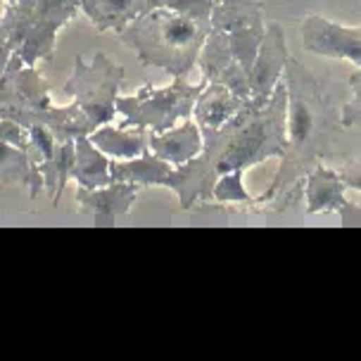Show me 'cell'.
I'll list each match as a JSON object with an SVG mask.
<instances>
[{
  "label": "cell",
  "mask_w": 361,
  "mask_h": 361,
  "mask_svg": "<svg viewBox=\"0 0 361 361\" xmlns=\"http://www.w3.org/2000/svg\"><path fill=\"white\" fill-rule=\"evenodd\" d=\"M288 88V145L269 190L257 197V212L298 207L305 197V178L319 162L338 159L345 124L340 109L326 98L319 79L300 60L290 57L283 69Z\"/></svg>",
  "instance_id": "1"
},
{
  "label": "cell",
  "mask_w": 361,
  "mask_h": 361,
  "mask_svg": "<svg viewBox=\"0 0 361 361\" xmlns=\"http://www.w3.org/2000/svg\"><path fill=\"white\" fill-rule=\"evenodd\" d=\"M288 88L286 81L276 86L271 100L262 109L247 107L233 121L214 133H204V145L190 162L173 166L169 185L178 195L180 209H190L212 200L219 176L283 157L288 145Z\"/></svg>",
  "instance_id": "2"
},
{
  "label": "cell",
  "mask_w": 361,
  "mask_h": 361,
  "mask_svg": "<svg viewBox=\"0 0 361 361\" xmlns=\"http://www.w3.org/2000/svg\"><path fill=\"white\" fill-rule=\"evenodd\" d=\"M212 10L214 0H164V5L128 22L117 36L143 67L185 79L212 31Z\"/></svg>",
  "instance_id": "3"
},
{
  "label": "cell",
  "mask_w": 361,
  "mask_h": 361,
  "mask_svg": "<svg viewBox=\"0 0 361 361\" xmlns=\"http://www.w3.org/2000/svg\"><path fill=\"white\" fill-rule=\"evenodd\" d=\"M0 117L15 119L24 128L41 124L53 131L57 143L95 131L76 102L55 107L50 102L48 81L36 67H27L19 55H12L8 69L0 74Z\"/></svg>",
  "instance_id": "4"
},
{
  "label": "cell",
  "mask_w": 361,
  "mask_h": 361,
  "mask_svg": "<svg viewBox=\"0 0 361 361\" xmlns=\"http://www.w3.org/2000/svg\"><path fill=\"white\" fill-rule=\"evenodd\" d=\"M81 12V0H17L5 5L0 29L27 67L53 60L57 31Z\"/></svg>",
  "instance_id": "5"
},
{
  "label": "cell",
  "mask_w": 361,
  "mask_h": 361,
  "mask_svg": "<svg viewBox=\"0 0 361 361\" xmlns=\"http://www.w3.org/2000/svg\"><path fill=\"white\" fill-rule=\"evenodd\" d=\"M204 86V76L200 83H188L183 76H176L164 88L143 86L131 95H119L117 114H121V126H143L152 133L169 131L176 121L190 117Z\"/></svg>",
  "instance_id": "6"
},
{
  "label": "cell",
  "mask_w": 361,
  "mask_h": 361,
  "mask_svg": "<svg viewBox=\"0 0 361 361\" xmlns=\"http://www.w3.org/2000/svg\"><path fill=\"white\" fill-rule=\"evenodd\" d=\"M124 74V67L114 64L105 53H95L93 62L76 57L74 72L64 83V93L72 95V102L83 109L90 124L100 128L117 114V98Z\"/></svg>",
  "instance_id": "7"
},
{
  "label": "cell",
  "mask_w": 361,
  "mask_h": 361,
  "mask_svg": "<svg viewBox=\"0 0 361 361\" xmlns=\"http://www.w3.org/2000/svg\"><path fill=\"white\" fill-rule=\"evenodd\" d=\"M212 29L226 34L235 60L250 72L267 36L264 5L259 0H216L212 10Z\"/></svg>",
  "instance_id": "8"
},
{
  "label": "cell",
  "mask_w": 361,
  "mask_h": 361,
  "mask_svg": "<svg viewBox=\"0 0 361 361\" xmlns=\"http://www.w3.org/2000/svg\"><path fill=\"white\" fill-rule=\"evenodd\" d=\"M302 45L307 53L350 60L361 69V27H343L333 19L312 15L302 24Z\"/></svg>",
  "instance_id": "9"
},
{
  "label": "cell",
  "mask_w": 361,
  "mask_h": 361,
  "mask_svg": "<svg viewBox=\"0 0 361 361\" xmlns=\"http://www.w3.org/2000/svg\"><path fill=\"white\" fill-rule=\"evenodd\" d=\"M290 60L288 45H286V36H283V29L279 24H271L267 29V36L259 45V53H257V60L250 69V107L262 109L274 95L276 86L283 79V69Z\"/></svg>",
  "instance_id": "10"
},
{
  "label": "cell",
  "mask_w": 361,
  "mask_h": 361,
  "mask_svg": "<svg viewBox=\"0 0 361 361\" xmlns=\"http://www.w3.org/2000/svg\"><path fill=\"white\" fill-rule=\"evenodd\" d=\"M347 185L340 178L338 169L319 162L305 178L307 214H340L345 221H361V207H354L345 200Z\"/></svg>",
  "instance_id": "11"
},
{
  "label": "cell",
  "mask_w": 361,
  "mask_h": 361,
  "mask_svg": "<svg viewBox=\"0 0 361 361\" xmlns=\"http://www.w3.org/2000/svg\"><path fill=\"white\" fill-rule=\"evenodd\" d=\"M250 107L247 100L235 95L231 88L221 86V83H209L204 86L202 93L197 95V102L192 107V117H195L200 131L214 133L224 128L228 121H233L238 114Z\"/></svg>",
  "instance_id": "12"
},
{
  "label": "cell",
  "mask_w": 361,
  "mask_h": 361,
  "mask_svg": "<svg viewBox=\"0 0 361 361\" xmlns=\"http://www.w3.org/2000/svg\"><path fill=\"white\" fill-rule=\"evenodd\" d=\"M140 185L128 183V180H112L102 188H83L76 190V207L81 214H93L100 219L124 216L131 212L135 197H138Z\"/></svg>",
  "instance_id": "13"
},
{
  "label": "cell",
  "mask_w": 361,
  "mask_h": 361,
  "mask_svg": "<svg viewBox=\"0 0 361 361\" xmlns=\"http://www.w3.org/2000/svg\"><path fill=\"white\" fill-rule=\"evenodd\" d=\"M202 145L204 135L200 131L197 121L190 119H183L180 126H171L169 131L162 133L150 131V152L173 166H180L190 162L192 157H197L202 152Z\"/></svg>",
  "instance_id": "14"
},
{
  "label": "cell",
  "mask_w": 361,
  "mask_h": 361,
  "mask_svg": "<svg viewBox=\"0 0 361 361\" xmlns=\"http://www.w3.org/2000/svg\"><path fill=\"white\" fill-rule=\"evenodd\" d=\"M159 8L157 0H81V12L98 31L124 29L135 17Z\"/></svg>",
  "instance_id": "15"
},
{
  "label": "cell",
  "mask_w": 361,
  "mask_h": 361,
  "mask_svg": "<svg viewBox=\"0 0 361 361\" xmlns=\"http://www.w3.org/2000/svg\"><path fill=\"white\" fill-rule=\"evenodd\" d=\"M109 159H135L150 152V131L143 126H100L88 135Z\"/></svg>",
  "instance_id": "16"
},
{
  "label": "cell",
  "mask_w": 361,
  "mask_h": 361,
  "mask_svg": "<svg viewBox=\"0 0 361 361\" xmlns=\"http://www.w3.org/2000/svg\"><path fill=\"white\" fill-rule=\"evenodd\" d=\"M0 183L22 185L29 190V197L36 200L38 192L45 188V178L38 166L31 162L29 152L17 145L0 140Z\"/></svg>",
  "instance_id": "17"
},
{
  "label": "cell",
  "mask_w": 361,
  "mask_h": 361,
  "mask_svg": "<svg viewBox=\"0 0 361 361\" xmlns=\"http://www.w3.org/2000/svg\"><path fill=\"white\" fill-rule=\"evenodd\" d=\"M109 162H112V159H109L88 135L76 138V157H74L72 176L76 178L79 185H83V188H102V185L112 183Z\"/></svg>",
  "instance_id": "18"
},
{
  "label": "cell",
  "mask_w": 361,
  "mask_h": 361,
  "mask_svg": "<svg viewBox=\"0 0 361 361\" xmlns=\"http://www.w3.org/2000/svg\"><path fill=\"white\" fill-rule=\"evenodd\" d=\"M74 157H76V140H62V143H57L55 147L53 162L43 169L45 190L50 192L53 207H57V202L62 200V190L74 171Z\"/></svg>",
  "instance_id": "19"
},
{
  "label": "cell",
  "mask_w": 361,
  "mask_h": 361,
  "mask_svg": "<svg viewBox=\"0 0 361 361\" xmlns=\"http://www.w3.org/2000/svg\"><path fill=\"white\" fill-rule=\"evenodd\" d=\"M212 200L219 204H247L252 209L257 207V200L245 188V169H233L224 173V176H219Z\"/></svg>",
  "instance_id": "20"
},
{
  "label": "cell",
  "mask_w": 361,
  "mask_h": 361,
  "mask_svg": "<svg viewBox=\"0 0 361 361\" xmlns=\"http://www.w3.org/2000/svg\"><path fill=\"white\" fill-rule=\"evenodd\" d=\"M0 140H5V143L10 145H17L22 147V150L29 152L31 162H34L38 166V162H41V150L34 145V140H31V133L29 128H24L22 124H17L15 119H5L0 117Z\"/></svg>",
  "instance_id": "21"
},
{
  "label": "cell",
  "mask_w": 361,
  "mask_h": 361,
  "mask_svg": "<svg viewBox=\"0 0 361 361\" xmlns=\"http://www.w3.org/2000/svg\"><path fill=\"white\" fill-rule=\"evenodd\" d=\"M350 88H352V100L340 109V117H343V124L347 128H359L361 126V69L352 74Z\"/></svg>",
  "instance_id": "22"
},
{
  "label": "cell",
  "mask_w": 361,
  "mask_h": 361,
  "mask_svg": "<svg viewBox=\"0 0 361 361\" xmlns=\"http://www.w3.org/2000/svg\"><path fill=\"white\" fill-rule=\"evenodd\" d=\"M338 173L347 188L361 192V150L357 154H352V157H347L345 162L340 164Z\"/></svg>",
  "instance_id": "23"
},
{
  "label": "cell",
  "mask_w": 361,
  "mask_h": 361,
  "mask_svg": "<svg viewBox=\"0 0 361 361\" xmlns=\"http://www.w3.org/2000/svg\"><path fill=\"white\" fill-rule=\"evenodd\" d=\"M12 55H15V48H12V43L8 41V36L3 34V29H0V74L8 69Z\"/></svg>",
  "instance_id": "24"
},
{
  "label": "cell",
  "mask_w": 361,
  "mask_h": 361,
  "mask_svg": "<svg viewBox=\"0 0 361 361\" xmlns=\"http://www.w3.org/2000/svg\"><path fill=\"white\" fill-rule=\"evenodd\" d=\"M10 3H17V0H5V5H10Z\"/></svg>",
  "instance_id": "25"
},
{
  "label": "cell",
  "mask_w": 361,
  "mask_h": 361,
  "mask_svg": "<svg viewBox=\"0 0 361 361\" xmlns=\"http://www.w3.org/2000/svg\"><path fill=\"white\" fill-rule=\"evenodd\" d=\"M214 3H216V0H214Z\"/></svg>",
  "instance_id": "26"
}]
</instances>
